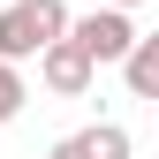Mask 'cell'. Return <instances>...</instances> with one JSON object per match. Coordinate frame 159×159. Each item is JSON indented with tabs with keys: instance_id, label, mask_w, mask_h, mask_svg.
Wrapping results in <instances>:
<instances>
[{
	"instance_id": "cell-1",
	"label": "cell",
	"mask_w": 159,
	"mask_h": 159,
	"mask_svg": "<svg viewBox=\"0 0 159 159\" xmlns=\"http://www.w3.org/2000/svg\"><path fill=\"white\" fill-rule=\"evenodd\" d=\"M68 0H8L0 8V61L8 68H23V61H38L46 46H61L68 38Z\"/></svg>"
},
{
	"instance_id": "cell-4",
	"label": "cell",
	"mask_w": 159,
	"mask_h": 159,
	"mask_svg": "<svg viewBox=\"0 0 159 159\" xmlns=\"http://www.w3.org/2000/svg\"><path fill=\"white\" fill-rule=\"evenodd\" d=\"M136 144H129V129L121 121H91V129H76V136H61L46 159H129Z\"/></svg>"
},
{
	"instance_id": "cell-5",
	"label": "cell",
	"mask_w": 159,
	"mask_h": 159,
	"mask_svg": "<svg viewBox=\"0 0 159 159\" xmlns=\"http://www.w3.org/2000/svg\"><path fill=\"white\" fill-rule=\"evenodd\" d=\"M121 84H129V98H152V106H159V30L136 38V53L121 61Z\"/></svg>"
},
{
	"instance_id": "cell-2",
	"label": "cell",
	"mask_w": 159,
	"mask_h": 159,
	"mask_svg": "<svg viewBox=\"0 0 159 159\" xmlns=\"http://www.w3.org/2000/svg\"><path fill=\"white\" fill-rule=\"evenodd\" d=\"M68 38L91 53V68H121L129 53H136V38H144V30H136L121 8H91V15H76V23H68Z\"/></svg>"
},
{
	"instance_id": "cell-3",
	"label": "cell",
	"mask_w": 159,
	"mask_h": 159,
	"mask_svg": "<svg viewBox=\"0 0 159 159\" xmlns=\"http://www.w3.org/2000/svg\"><path fill=\"white\" fill-rule=\"evenodd\" d=\"M91 76H98V68H91V53L76 46V38H61V46L38 53V84H46L53 98H84V91H91Z\"/></svg>"
},
{
	"instance_id": "cell-6",
	"label": "cell",
	"mask_w": 159,
	"mask_h": 159,
	"mask_svg": "<svg viewBox=\"0 0 159 159\" xmlns=\"http://www.w3.org/2000/svg\"><path fill=\"white\" fill-rule=\"evenodd\" d=\"M23 68H8V61H0V121H15V114H23Z\"/></svg>"
},
{
	"instance_id": "cell-7",
	"label": "cell",
	"mask_w": 159,
	"mask_h": 159,
	"mask_svg": "<svg viewBox=\"0 0 159 159\" xmlns=\"http://www.w3.org/2000/svg\"><path fill=\"white\" fill-rule=\"evenodd\" d=\"M106 8H121V15H129V8H144V0H106Z\"/></svg>"
}]
</instances>
